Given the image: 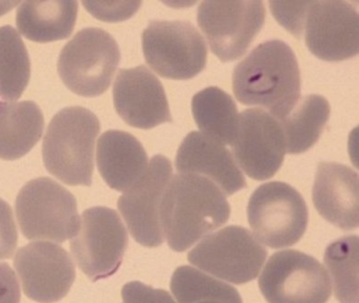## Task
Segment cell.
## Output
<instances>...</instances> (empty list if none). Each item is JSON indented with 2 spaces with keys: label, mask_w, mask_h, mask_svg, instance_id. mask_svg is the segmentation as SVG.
<instances>
[{
  "label": "cell",
  "mask_w": 359,
  "mask_h": 303,
  "mask_svg": "<svg viewBox=\"0 0 359 303\" xmlns=\"http://www.w3.org/2000/svg\"><path fill=\"white\" fill-rule=\"evenodd\" d=\"M230 215V204L219 187L194 174L172 176L159 208L163 236L178 252L226 224Z\"/></svg>",
  "instance_id": "1"
},
{
  "label": "cell",
  "mask_w": 359,
  "mask_h": 303,
  "mask_svg": "<svg viewBox=\"0 0 359 303\" xmlns=\"http://www.w3.org/2000/svg\"><path fill=\"white\" fill-rule=\"evenodd\" d=\"M233 90L239 102L285 117L300 99L299 65L295 53L283 40L262 42L233 71Z\"/></svg>",
  "instance_id": "2"
},
{
  "label": "cell",
  "mask_w": 359,
  "mask_h": 303,
  "mask_svg": "<svg viewBox=\"0 0 359 303\" xmlns=\"http://www.w3.org/2000/svg\"><path fill=\"white\" fill-rule=\"evenodd\" d=\"M100 132V120L86 107H70L58 112L43 139V163L48 172L66 184L90 187Z\"/></svg>",
  "instance_id": "3"
},
{
  "label": "cell",
  "mask_w": 359,
  "mask_h": 303,
  "mask_svg": "<svg viewBox=\"0 0 359 303\" xmlns=\"http://www.w3.org/2000/svg\"><path fill=\"white\" fill-rule=\"evenodd\" d=\"M16 216L22 235L29 240L62 242L71 239L79 225L74 196L47 177L33 179L16 198Z\"/></svg>",
  "instance_id": "4"
},
{
  "label": "cell",
  "mask_w": 359,
  "mask_h": 303,
  "mask_svg": "<svg viewBox=\"0 0 359 303\" xmlns=\"http://www.w3.org/2000/svg\"><path fill=\"white\" fill-rule=\"evenodd\" d=\"M121 61L116 40L102 29L79 31L60 52L57 69L69 90L83 97L104 94Z\"/></svg>",
  "instance_id": "5"
},
{
  "label": "cell",
  "mask_w": 359,
  "mask_h": 303,
  "mask_svg": "<svg viewBox=\"0 0 359 303\" xmlns=\"http://www.w3.org/2000/svg\"><path fill=\"white\" fill-rule=\"evenodd\" d=\"M247 212L256 239L271 248L294 245L308 227L309 210L304 197L281 181L257 187L250 198Z\"/></svg>",
  "instance_id": "6"
},
{
  "label": "cell",
  "mask_w": 359,
  "mask_h": 303,
  "mask_svg": "<svg viewBox=\"0 0 359 303\" xmlns=\"http://www.w3.org/2000/svg\"><path fill=\"white\" fill-rule=\"evenodd\" d=\"M142 50L149 67L167 79H191L207 65V44L189 21H151L142 33Z\"/></svg>",
  "instance_id": "7"
},
{
  "label": "cell",
  "mask_w": 359,
  "mask_h": 303,
  "mask_svg": "<svg viewBox=\"0 0 359 303\" xmlns=\"http://www.w3.org/2000/svg\"><path fill=\"white\" fill-rule=\"evenodd\" d=\"M266 248L245 227L229 225L203 238L188 254L201 271L234 284L253 281L266 259Z\"/></svg>",
  "instance_id": "8"
},
{
  "label": "cell",
  "mask_w": 359,
  "mask_h": 303,
  "mask_svg": "<svg viewBox=\"0 0 359 303\" xmlns=\"http://www.w3.org/2000/svg\"><path fill=\"white\" fill-rule=\"evenodd\" d=\"M128 244L127 229L116 210L95 206L81 214L71 250L79 269L97 281L118 271Z\"/></svg>",
  "instance_id": "9"
},
{
  "label": "cell",
  "mask_w": 359,
  "mask_h": 303,
  "mask_svg": "<svg viewBox=\"0 0 359 303\" xmlns=\"http://www.w3.org/2000/svg\"><path fill=\"white\" fill-rule=\"evenodd\" d=\"M268 303H327L332 285L327 269L297 250L275 252L258 279Z\"/></svg>",
  "instance_id": "10"
},
{
  "label": "cell",
  "mask_w": 359,
  "mask_h": 303,
  "mask_svg": "<svg viewBox=\"0 0 359 303\" xmlns=\"http://www.w3.org/2000/svg\"><path fill=\"white\" fill-rule=\"evenodd\" d=\"M262 1H203L197 22L212 52L224 62L245 54L264 25Z\"/></svg>",
  "instance_id": "11"
},
{
  "label": "cell",
  "mask_w": 359,
  "mask_h": 303,
  "mask_svg": "<svg viewBox=\"0 0 359 303\" xmlns=\"http://www.w3.org/2000/svg\"><path fill=\"white\" fill-rule=\"evenodd\" d=\"M231 147L243 172L259 181L272 178L278 172L287 153L278 120L260 109L239 114L236 136Z\"/></svg>",
  "instance_id": "12"
},
{
  "label": "cell",
  "mask_w": 359,
  "mask_h": 303,
  "mask_svg": "<svg viewBox=\"0 0 359 303\" xmlns=\"http://www.w3.org/2000/svg\"><path fill=\"white\" fill-rule=\"evenodd\" d=\"M304 32L309 50L321 60L335 62L358 54V13L348 2L310 1Z\"/></svg>",
  "instance_id": "13"
},
{
  "label": "cell",
  "mask_w": 359,
  "mask_h": 303,
  "mask_svg": "<svg viewBox=\"0 0 359 303\" xmlns=\"http://www.w3.org/2000/svg\"><path fill=\"white\" fill-rule=\"evenodd\" d=\"M172 170L169 158L155 155L144 176L123 191L117 203L132 237L147 248H157L165 241L159 208Z\"/></svg>",
  "instance_id": "14"
},
{
  "label": "cell",
  "mask_w": 359,
  "mask_h": 303,
  "mask_svg": "<svg viewBox=\"0 0 359 303\" xmlns=\"http://www.w3.org/2000/svg\"><path fill=\"white\" fill-rule=\"evenodd\" d=\"M14 267L26 296L39 303L62 300L76 277L69 252L51 242H33L22 246L16 252Z\"/></svg>",
  "instance_id": "15"
},
{
  "label": "cell",
  "mask_w": 359,
  "mask_h": 303,
  "mask_svg": "<svg viewBox=\"0 0 359 303\" xmlns=\"http://www.w3.org/2000/svg\"><path fill=\"white\" fill-rule=\"evenodd\" d=\"M117 114L134 128H155L173 122L161 80L144 65L121 69L113 86Z\"/></svg>",
  "instance_id": "16"
},
{
  "label": "cell",
  "mask_w": 359,
  "mask_h": 303,
  "mask_svg": "<svg viewBox=\"0 0 359 303\" xmlns=\"http://www.w3.org/2000/svg\"><path fill=\"white\" fill-rule=\"evenodd\" d=\"M180 174L205 177L215 183L224 196H232L247 187L231 152L222 143L193 130L187 135L176 155Z\"/></svg>",
  "instance_id": "17"
},
{
  "label": "cell",
  "mask_w": 359,
  "mask_h": 303,
  "mask_svg": "<svg viewBox=\"0 0 359 303\" xmlns=\"http://www.w3.org/2000/svg\"><path fill=\"white\" fill-rule=\"evenodd\" d=\"M313 203L327 222L344 231L358 227V174L337 162H320L313 185Z\"/></svg>",
  "instance_id": "18"
},
{
  "label": "cell",
  "mask_w": 359,
  "mask_h": 303,
  "mask_svg": "<svg viewBox=\"0 0 359 303\" xmlns=\"http://www.w3.org/2000/svg\"><path fill=\"white\" fill-rule=\"evenodd\" d=\"M97 168L111 189L126 191L146 173L149 158L137 138L123 130H110L97 144Z\"/></svg>",
  "instance_id": "19"
},
{
  "label": "cell",
  "mask_w": 359,
  "mask_h": 303,
  "mask_svg": "<svg viewBox=\"0 0 359 303\" xmlns=\"http://www.w3.org/2000/svg\"><path fill=\"white\" fill-rule=\"evenodd\" d=\"M43 112L33 101H0V159L24 157L41 140Z\"/></svg>",
  "instance_id": "20"
},
{
  "label": "cell",
  "mask_w": 359,
  "mask_h": 303,
  "mask_svg": "<svg viewBox=\"0 0 359 303\" xmlns=\"http://www.w3.org/2000/svg\"><path fill=\"white\" fill-rule=\"evenodd\" d=\"M77 13L76 1H26L18 6L16 25L32 41H57L70 37Z\"/></svg>",
  "instance_id": "21"
},
{
  "label": "cell",
  "mask_w": 359,
  "mask_h": 303,
  "mask_svg": "<svg viewBox=\"0 0 359 303\" xmlns=\"http://www.w3.org/2000/svg\"><path fill=\"white\" fill-rule=\"evenodd\" d=\"M331 107L320 95L302 97L293 109L278 120L285 141V151L300 154L318 141L330 118Z\"/></svg>",
  "instance_id": "22"
},
{
  "label": "cell",
  "mask_w": 359,
  "mask_h": 303,
  "mask_svg": "<svg viewBox=\"0 0 359 303\" xmlns=\"http://www.w3.org/2000/svg\"><path fill=\"white\" fill-rule=\"evenodd\" d=\"M192 113L201 133L222 144H232L238 126V109L228 93L210 86L192 99Z\"/></svg>",
  "instance_id": "23"
},
{
  "label": "cell",
  "mask_w": 359,
  "mask_h": 303,
  "mask_svg": "<svg viewBox=\"0 0 359 303\" xmlns=\"http://www.w3.org/2000/svg\"><path fill=\"white\" fill-rule=\"evenodd\" d=\"M30 76V58L20 33L11 25L0 27V97L20 99Z\"/></svg>",
  "instance_id": "24"
},
{
  "label": "cell",
  "mask_w": 359,
  "mask_h": 303,
  "mask_svg": "<svg viewBox=\"0 0 359 303\" xmlns=\"http://www.w3.org/2000/svg\"><path fill=\"white\" fill-rule=\"evenodd\" d=\"M170 288L177 303H243L236 288L190 265L175 269Z\"/></svg>",
  "instance_id": "25"
},
{
  "label": "cell",
  "mask_w": 359,
  "mask_h": 303,
  "mask_svg": "<svg viewBox=\"0 0 359 303\" xmlns=\"http://www.w3.org/2000/svg\"><path fill=\"white\" fill-rule=\"evenodd\" d=\"M325 267L333 279L336 299L340 303H359V240L357 236H346L327 246Z\"/></svg>",
  "instance_id": "26"
},
{
  "label": "cell",
  "mask_w": 359,
  "mask_h": 303,
  "mask_svg": "<svg viewBox=\"0 0 359 303\" xmlns=\"http://www.w3.org/2000/svg\"><path fill=\"white\" fill-rule=\"evenodd\" d=\"M310 1H271L273 16L283 27L299 39L304 34V21Z\"/></svg>",
  "instance_id": "27"
},
{
  "label": "cell",
  "mask_w": 359,
  "mask_h": 303,
  "mask_svg": "<svg viewBox=\"0 0 359 303\" xmlns=\"http://www.w3.org/2000/svg\"><path fill=\"white\" fill-rule=\"evenodd\" d=\"M88 12L102 21H123L137 12L142 2H91L83 1Z\"/></svg>",
  "instance_id": "28"
},
{
  "label": "cell",
  "mask_w": 359,
  "mask_h": 303,
  "mask_svg": "<svg viewBox=\"0 0 359 303\" xmlns=\"http://www.w3.org/2000/svg\"><path fill=\"white\" fill-rule=\"evenodd\" d=\"M18 233L11 206L0 199V260L11 258L18 246Z\"/></svg>",
  "instance_id": "29"
},
{
  "label": "cell",
  "mask_w": 359,
  "mask_h": 303,
  "mask_svg": "<svg viewBox=\"0 0 359 303\" xmlns=\"http://www.w3.org/2000/svg\"><path fill=\"white\" fill-rule=\"evenodd\" d=\"M125 303H177L165 290H157L140 281L126 284L121 290Z\"/></svg>",
  "instance_id": "30"
},
{
  "label": "cell",
  "mask_w": 359,
  "mask_h": 303,
  "mask_svg": "<svg viewBox=\"0 0 359 303\" xmlns=\"http://www.w3.org/2000/svg\"><path fill=\"white\" fill-rule=\"evenodd\" d=\"M18 277L8 263L0 262V303H20Z\"/></svg>",
  "instance_id": "31"
}]
</instances>
